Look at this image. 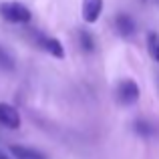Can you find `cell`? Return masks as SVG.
Segmentation results:
<instances>
[{
	"instance_id": "cell-1",
	"label": "cell",
	"mask_w": 159,
	"mask_h": 159,
	"mask_svg": "<svg viewBox=\"0 0 159 159\" xmlns=\"http://www.w3.org/2000/svg\"><path fill=\"white\" fill-rule=\"evenodd\" d=\"M0 16H2L6 22L12 24H24L30 20V10H28L24 4L20 2H2L0 4Z\"/></svg>"
},
{
	"instance_id": "cell-2",
	"label": "cell",
	"mask_w": 159,
	"mask_h": 159,
	"mask_svg": "<svg viewBox=\"0 0 159 159\" xmlns=\"http://www.w3.org/2000/svg\"><path fill=\"white\" fill-rule=\"evenodd\" d=\"M139 95H141L139 87H137V83L133 81V79H123L115 89V97H117V101H119V105H123V107L135 105V103L139 101Z\"/></svg>"
},
{
	"instance_id": "cell-3",
	"label": "cell",
	"mask_w": 159,
	"mask_h": 159,
	"mask_svg": "<svg viewBox=\"0 0 159 159\" xmlns=\"http://www.w3.org/2000/svg\"><path fill=\"white\" fill-rule=\"evenodd\" d=\"M0 123L4 127H10V129H18L20 127V115L12 105L8 103H0Z\"/></svg>"
},
{
	"instance_id": "cell-4",
	"label": "cell",
	"mask_w": 159,
	"mask_h": 159,
	"mask_svg": "<svg viewBox=\"0 0 159 159\" xmlns=\"http://www.w3.org/2000/svg\"><path fill=\"white\" fill-rule=\"evenodd\" d=\"M103 12V0H83V20L89 24L97 22Z\"/></svg>"
},
{
	"instance_id": "cell-5",
	"label": "cell",
	"mask_w": 159,
	"mask_h": 159,
	"mask_svg": "<svg viewBox=\"0 0 159 159\" xmlns=\"http://www.w3.org/2000/svg\"><path fill=\"white\" fill-rule=\"evenodd\" d=\"M115 28H117V32H119L121 36H125V39L133 36V34H135V30H137L135 20H133L129 14H125V12L117 14V18H115Z\"/></svg>"
},
{
	"instance_id": "cell-6",
	"label": "cell",
	"mask_w": 159,
	"mask_h": 159,
	"mask_svg": "<svg viewBox=\"0 0 159 159\" xmlns=\"http://www.w3.org/2000/svg\"><path fill=\"white\" fill-rule=\"evenodd\" d=\"M39 44H40L43 51H47L48 54H52L54 58H65V48H62L61 40L52 39V36H40Z\"/></svg>"
},
{
	"instance_id": "cell-7",
	"label": "cell",
	"mask_w": 159,
	"mask_h": 159,
	"mask_svg": "<svg viewBox=\"0 0 159 159\" xmlns=\"http://www.w3.org/2000/svg\"><path fill=\"white\" fill-rule=\"evenodd\" d=\"M10 153L16 159H44L40 151H36L32 147H24V145H10Z\"/></svg>"
},
{
	"instance_id": "cell-8",
	"label": "cell",
	"mask_w": 159,
	"mask_h": 159,
	"mask_svg": "<svg viewBox=\"0 0 159 159\" xmlns=\"http://www.w3.org/2000/svg\"><path fill=\"white\" fill-rule=\"evenodd\" d=\"M147 51L151 54V58L159 65V34L157 32H149L147 34Z\"/></svg>"
},
{
	"instance_id": "cell-9",
	"label": "cell",
	"mask_w": 159,
	"mask_h": 159,
	"mask_svg": "<svg viewBox=\"0 0 159 159\" xmlns=\"http://www.w3.org/2000/svg\"><path fill=\"white\" fill-rule=\"evenodd\" d=\"M79 44L85 52H93L95 51V39L89 30H79Z\"/></svg>"
},
{
	"instance_id": "cell-10",
	"label": "cell",
	"mask_w": 159,
	"mask_h": 159,
	"mask_svg": "<svg viewBox=\"0 0 159 159\" xmlns=\"http://www.w3.org/2000/svg\"><path fill=\"white\" fill-rule=\"evenodd\" d=\"M135 131L139 133V135L149 137V135L155 133V127H153L151 123H147V121H135Z\"/></svg>"
},
{
	"instance_id": "cell-11",
	"label": "cell",
	"mask_w": 159,
	"mask_h": 159,
	"mask_svg": "<svg viewBox=\"0 0 159 159\" xmlns=\"http://www.w3.org/2000/svg\"><path fill=\"white\" fill-rule=\"evenodd\" d=\"M0 66H2V69H6V70H12V69H14V61H12V57L4 51L2 47H0Z\"/></svg>"
},
{
	"instance_id": "cell-12",
	"label": "cell",
	"mask_w": 159,
	"mask_h": 159,
	"mask_svg": "<svg viewBox=\"0 0 159 159\" xmlns=\"http://www.w3.org/2000/svg\"><path fill=\"white\" fill-rule=\"evenodd\" d=\"M0 159H10V157H8L6 153H2V151H0Z\"/></svg>"
},
{
	"instance_id": "cell-13",
	"label": "cell",
	"mask_w": 159,
	"mask_h": 159,
	"mask_svg": "<svg viewBox=\"0 0 159 159\" xmlns=\"http://www.w3.org/2000/svg\"><path fill=\"white\" fill-rule=\"evenodd\" d=\"M157 85H159V77H157Z\"/></svg>"
}]
</instances>
